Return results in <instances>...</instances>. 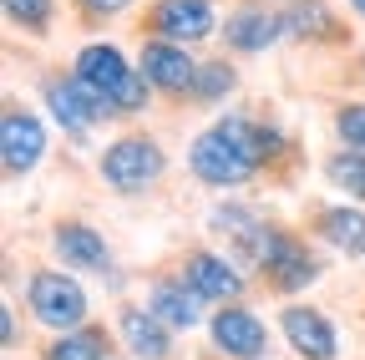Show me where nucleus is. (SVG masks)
Returning a JSON list of instances; mask_svg holds the SVG:
<instances>
[{
	"label": "nucleus",
	"mask_w": 365,
	"mask_h": 360,
	"mask_svg": "<svg viewBox=\"0 0 365 360\" xmlns=\"http://www.w3.org/2000/svg\"><path fill=\"white\" fill-rule=\"evenodd\" d=\"M182 284H188L198 299H239L244 294L239 264H228L223 254H203V249H193L182 259Z\"/></svg>",
	"instance_id": "nucleus-15"
},
{
	"label": "nucleus",
	"mask_w": 365,
	"mask_h": 360,
	"mask_svg": "<svg viewBox=\"0 0 365 360\" xmlns=\"http://www.w3.org/2000/svg\"><path fill=\"white\" fill-rule=\"evenodd\" d=\"M319 234H325L340 254L365 259V213L360 208H325L319 213Z\"/></svg>",
	"instance_id": "nucleus-19"
},
{
	"label": "nucleus",
	"mask_w": 365,
	"mask_h": 360,
	"mask_svg": "<svg viewBox=\"0 0 365 360\" xmlns=\"http://www.w3.org/2000/svg\"><path fill=\"white\" fill-rule=\"evenodd\" d=\"M274 41H284V16L269 11V6H239L234 16L223 21V46L239 51V56L269 51Z\"/></svg>",
	"instance_id": "nucleus-12"
},
{
	"label": "nucleus",
	"mask_w": 365,
	"mask_h": 360,
	"mask_svg": "<svg viewBox=\"0 0 365 360\" xmlns=\"http://www.w3.org/2000/svg\"><path fill=\"white\" fill-rule=\"evenodd\" d=\"M213 31H223L213 0H153L148 21H143V36L178 41V46H198V41H208Z\"/></svg>",
	"instance_id": "nucleus-4"
},
{
	"label": "nucleus",
	"mask_w": 365,
	"mask_h": 360,
	"mask_svg": "<svg viewBox=\"0 0 365 360\" xmlns=\"http://www.w3.org/2000/svg\"><path fill=\"white\" fill-rule=\"evenodd\" d=\"M259 269H264V279L279 289V294H294V289H304V284L319 279V259L304 249V239H294V234H284V229H274V239H269Z\"/></svg>",
	"instance_id": "nucleus-9"
},
{
	"label": "nucleus",
	"mask_w": 365,
	"mask_h": 360,
	"mask_svg": "<svg viewBox=\"0 0 365 360\" xmlns=\"http://www.w3.org/2000/svg\"><path fill=\"white\" fill-rule=\"evenodd\" d=\"M279 330H284V340H289L304 360H335V355H340L335 325H330L319 309H309V304H289V309L279 314Z\"/></svg>",
	"instance_id": "nucleus-13"
},
{
	"label": "nucleus",
	"mask_w": 365,
	"mask_h": 360,
	"mask_svg": "<svg viewBox=\"0 0 365 360\" xmlns=\"http://www.w3.org/2000/svg\"><path fill=\"white\" fill-rule=\"evenodd\" d=\"M360 76H365V56H360Z\"/></svg>",
	"instance_id": "nucleus-27"
},
{
	"label": "nucleus",
	"mask_w": 365,
	"mask_h": 360,
	"mask_svg": "<svg viewBox=\"0 0 365 360\" xmlns=\"http://www.w3.org/2000/svg\"><path fill=\"white\" fill-rule=\"evenodd\" d=\"M350 11H355V16H360V21H365V0H350Z\"/></svg>",
	"instance_id": "nucleus-26"
},
{
	"label": "nucleus",
	"mask_w": 365,
	"mask_h": 360,
	"mask_svg": "<svg viewBox=\"0 0 365 360\" xmlns=\"http://www.w3.org/2000/svg\"><path fill=\"white\" fill-rule=\"evenodd\" d=\"M51 249H56L61 264L86 269V274H107V269H112V249H107V239L91 229V223H56V229H51Z\"/></svg>",
	"instance_id": "nucleus-16"
},
{
	"label": "nucleus",
	"mask_w": 365,
	"mask_h": 360,
	"mask_svg": "<svg viewBox=\"0 0 365 360\" xmlns=\"http://www.w3.org/2000/svg\"><path fill=\"white\" fill-rule=\"evenodd\" d=\"M117 325H122V340H127V350H132L137 360H168V355H173V330L158 320L153 309H143V304H122Z\"/></svg>",
	"instance_id": "nucleus-17"
},
{
	"label": "nucleus",
	"mask_w": 365,
	"mask_h": 360,
	"mask_svg": "<svg viewBox=\"0 0 365 360\" xmlns=\"http://www.w3.org/2000/svg\"><path fill=\"white\" fill-rule=\"evenodd\" d=\"M325 178H330V183H335L340 193L365 198V153H355V148L330 153V158H325Z\"/></svg>",
	"instance_id": "nucleus-23"
},
{
	"label": "nucleus",
	"mask_w": 365,
	"mask_h": 360,
	"mask_svg": "<svg viewBox=\"0 0 365 360\" xmlns=\"http://www.w3.org/2000/svg\"><path fill=\"white\" fill-rule=\"evenodd\" d=\"M279 16H284L289 41H309V46H340V41H350V26L325 6V0H289Z\"/></svg>",
	"instance_id": "nucleus-14"
},
{
	"label": "nucleus",
	"mask_w": 365,
	"mask_h": 360,
	"mask_svg": "<svg viewBox=\"0 0 365 360\" xmlns=\"http://www.w3.org/2000/svg\"><path fill=\"white\" fill-rule=\"evenodd\" d=\"M208 229H213V239H223L234 264H264V249L274 239V229L259 223V213L244 208V203H218L208 213Z\"/></svg>",
	"instance_id": "nucleus-6"
},
{
	"label": "nucleus",
	"mask_w": 365,
	"mask_h": 360,
	"mask_svg": "<svg viewBox=\"0 0 365 360\" xmlns=\"http://www.w3.org/2000/svg\"><path fill=\"white\" fill-rule=\"evenodd\" d=\"M163 168H168L163 148L153 138H143V132H127L102 153V183L112 193H148L163 178Z\"/></svg>",
	"instance_id": "nucleus-3"
},
{
	"label": "nucleus",
	"mask_w": 365,
	"mask_h": 360,
	"mask_svg": "<svg viewBox=\"0 0 365 360\" xmlns=\"http://www.w3.org/2000/svg\"><path fill=\"white\" fill-rule=\"evenodd\" d=\"M274 153H279V132L254 122V117H244V112H234V117L213 122L203 138L193 143L188 168L198 173V183H208V188H244Z\"/></svg>",
	"instance_id": "nucleus-1"
},
{
	"label": "nucleus",
	"mask_w": 365,
	"mask_h": 360,
	"mask_svg": "<svg viewBox=\"0 0 365 360\" xmlns=\"http://www.w3.org/2000/svg\"><path fill=\"white\" fill-rule=\"evenodd\" d=\"M234 86H239V71L228 66V61H198V76L188 86V102L193 107H218Z\"/></svg>",
	"instance_id": "nucleus-20"
},
{
	"label": "nucleus",
	"mask_w": 365,
	"mask_h": 360,
	"mask_svg": "<svg viewBox=\"0 0 365 360\" xmlns=\"http://www.w3.org/2000/svg\"><path fill=\"white\" fill-rule=\"evenodd\" d=\"M335 138L355 153H365V102H345L335 107Z\"/></svg>",
	"instance_id": "nucleus-24"
},
{
	"label": "nucleus",
	"mask_w": 365,
	"mask_h": 360,
	"mask_svg": "<svg viewBox=\"0 0 365 360\" xmlns=\"http://www.w3.org/2000/svg\"><path fill=\"white\" fill-rule=\"evenodd\" d=\"M46 360H107V335L102 330H61L46 345Z\"/></svg>",
	"instance_id": "nucleus-21"
},
{
	"label": "nucleus",
	"mask_w": 365,
	"mask_h": 360,
	"mask_svg": "<svg viewBox=\"0 0 365 360\" xmlns=\"http://www.w3.org/2000/svg\"><path fill=\"white\" fill-rule=\"evenodd\" d=\"M46 153V127L41 117H31L26 107H16V97L6 102V117H0V158H6L11 178H26Z\"/></svg>",
	"instance_id": "nucleus-10"
},
{
	"label": "nucleus",
	"mask_w": 365,
	"mask_h": 360,
	"mask_svg": "<svg viewBox=\"0 0 365 360\" xmlns=\"http://www.w3.org/2000/svg\"><path fill=\"white\" fill-rule=\"evenodd\" d=\"M71 76L107 107V117H132V112H143V107H148V92H153V81L137 71V66L112 46V41H91V46H81Z\"/></svg>",
	"instance_id": "nucleus-2"
},
{
	"label": "nucleus",
	"mask_w": 365,
	"mask_h": 360,
	"mask_svg": "<svg viewBox=\"0 0 365 360\" xmlns=\"http://www.w3.org/2000/svg\"><path fill=\"white\" fill-rule=\"evenodd\" d=\"M11 31H26V36H51V21H56V0H0Z\"/></svg>",
	"instance_id": "nucleus-22"
},
{
	"label": "nucleus",
	"mask_w": 365,
	"mask_h": 360,
	"mask_svg": "<svg viewBox=\"0 0 365 360\" xmlns=\"http://www.w3.org/2000/svg\"><path fill=\"white\" fill-rule=\"evenodd\" d=\"M198 304H203V299H198L188 284H182V279H158V284L148 289V309L158 314L168 330H193V325L203 320Z\"/></svg>",
	"instance_id": "nucleus-18"
},
{
	"label": "nucleus",
	"mask_w": 365,
	"mask_h": 360,
	"mask_svg": "<svg viewBox=\"0 0 365 360\" xmlns=\"http://www.w3.org/2000/svg\"><path fill=\"white\" fill-rule=\"evenodd\" d=\"M208 335H213V345H218L228 360H259V355L269 350L264 320H259V314H249V309H239V304H223V309L213 314Z\"/></svg>",
	"instance_id": "nucleus-11"
},
{
	"label": "nucleus",
	"mask_w": 365,
	"mask_h": 360,
	"mask_svg": "<svg viewBox=\"0 0 365 360\" xmlns=\"http://www.w3.org/2000/svg\"><path fill=\"white\" fill-rule=\"evenodd\" d=\"M137 71L153 81V92L188 97V86H193V76H198V61L188 56V46H178V41L143 36V51H137Z\"/></svg>",
	"instance_id": "nucleus-8"
},
{
	"label": "nucleus",
	"mask_w": 365,
	"mask_h": 360,
	"mask_svg": "<svg viewBox=\"0 0 365 360\" xmlns=\"http://www.w3.org/2000/svg\"><path fill=\"white\" fill-rule=\"evenodd\" d=\"M26 299H31V314L41 325H51V330H76L86 320V289L71 274H61V269H41V274H31Z\"/></svg>",
	"instance_id": "nucleus-5"
},
{
	"label": "nucleus",
	"mask_w": 365,
	"mask_h": 360,
	"mask_svg": "<svg viewBox=\"0 0 365 360\" xmlns=\"http://www.w3.org/2000/svg\"><path fill=\"white\" fill-rule=\"evenodd\" d=\"M76 6V16H81V26H102V21H112V16H122L132 0H71Z\"/></svg>",
	"instance_id": "nucleus-25"
},
{
	"label": "nucleus",
	"mask_w": 365,
	"mask_h": 360,
	"mask_svg": "<svg viewBox=\"0 0 365 360\" xmlns=\"http://www.w3.org/2000/svg\"><path fill=\"white\" fill-rule=\"evenodd\" d=\"M41 97H46V112H51L76 143H86V138H91V127L107 122V107L91 97L76 76H61V71H56V76H46V81H41Z\"/></svg>",
	"instance_id": "nucleus-7"
}]
</instances>
